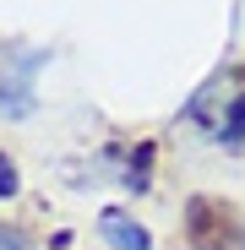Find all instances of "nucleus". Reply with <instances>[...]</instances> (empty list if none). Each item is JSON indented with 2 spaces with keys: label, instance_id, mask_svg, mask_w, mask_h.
I'll use <instances>...</instances> for the list:
<instances>
[{
  "label": "nucleus",
  "instance_id": "1",
  "mask_svg": "<svg viewBox=\"0 0 245 250\" xmlns=\"http://www.w3.org/2000/svg\"><path fill=\"white\" fill-rule=\"evenodd\" d=\"M185 239H191V250H240V218H234V207L196 196L185 207Z\"/></svg>",
  "mask_w": 245,
  "mask_h": 250
},
{
  "label": "nucleus",
  "instance_id": "4",
  "mask_svg": "<svg viewBox=\"0 0 245 250\" xmlns=\"http://www.w3.org/2000/svg\"><path fill=\"white\" fill-rule=\"evenodd\" d=\"M11 190H17V163L0 158V196H11Z\"/></svg>",
  "mask_w": 245,
  "mask_h": 250
},
{
  "label": "nucleus",
  "instance_id": "2",
  "mask_svg": "<svg viewBox=\"0 0 245 250\" xmlns=\"http://www.w3.org/2000/svg\"><path fill=\"white\" fill-rule=\"evenodd\" d=\"M98 223H104V239H109V245H120V250H147V229L131 223L126 212H104Z\"/></svg>",
  "mask_w": 245,
  "mask_h": 250
},
{
  "label": "nucleus",
  "instance_id": "3",
  "mask_svg": "<svg viewBox=\"0 0 245 250\" xmlns=\"http://www.w3.org/2000/svg\"><path fill=\"white\" fill-rule=\"evenodd\" d=\"M218 142H223V147H240V142H245V93L229 98V114H223V125H218Z\"/></svg>",
  "mask_w": 245,
  "mask_h": 250
}]
</instances>
